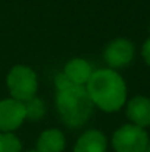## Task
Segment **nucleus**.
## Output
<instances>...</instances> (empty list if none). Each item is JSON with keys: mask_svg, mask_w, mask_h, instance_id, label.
Wrapping results in <instances>:
<instances>
[{"mask_svg": "<svg viewBox=\"0 0 150 152\" xmlns=\"http://www.w3.org/2000/svg\"><path fill=\"white\" fill-rule=\"evenodd\" d=\"M28 152H37V151H28Z\"/></svg>", "mask_w": 150, "mask_h": 152, "instance_id": "16", "label": "nucleus"}, {"mask_svg": "<svg viewBox=\"0 0 150 152\" xmlns=\"http://www.w3.org/2000/svg\"><path fill=\"white\" fill-rule=\"evenodd\" d=\"M24 102L16 99L0 101V132L10 133L16 130L25 120Z\"/></svg>", "mask_w": 150, "mask_h": 152, "instance_id": "5", "label": "nucleus"}, {"mask_svg": "<svg viewBox=\"0 0 150 152\" xmlns=\"http://www.w3.org/2000/svg\"><path fill=\"white\" fill-rule=\"evenodd\" d=\"M141 55H143V59L146 61V64L150 65V37L144 42L143 45V50H141Z\"/></svg>", "mask_w": 150, "mask_h": 152, "instance_id": "14", "label": "nucleus"}, {"mask_svg": "<svg viewBox=\"0 0 150 152\" xmlns=\"http://www.w3.org/2000/svg\"><path fill=\"white\" fill-rule=\"evenodd\" d=\"M74 152H106V137L99 130H88L77 140Z\"/></svg>", "mask_w": 150, "mask_h": 152, "instance_id": "9", "label": "nucleus"}, {"mask_svg": "<svg viewBox=\"0 0 150 152\" xmlns=\"http://www.w3.org/2000/svg\"><path fill=\"white\" fill-rule=\"evenodd\" d=\"M143 152H150V143H149V145H147V146H146V149H144V151H143Z\"/></svg>", "mask_w": 150, "mask_h": 152, "instance_id": "15", "label": "nucleus"}, {"mask_svg": "<svg viewBox=\"0 0 150 152\" xmlns=\"http://www.w3.org/2000/svg\"><path fill=\"white\" fill-rule=\"evenodd\" d=\"M65 149V136L57 129L43 132L37 140V152H62Z\"/></svg>", "mask_w": 150, "mask_h": 152, "instance_id": "10", "label": "nucleus"}, {"mask_svg": "<svg viewBox=\"0 0 150 152\" xmlns=\"http://www.w3.org/2000/svg\"><path fill=\"white\" fill-rule=\"evenodd\" d=\"M86 89L93 105H97L106 112L118 111L127 99L125 81L113 69L93 71Z\"/></svg>", "mask_w": 150, "mask_h": 152, "instance_id": "1", "label": "nucleus"}, {"mask_svg": "<svg viewBox=\"0 0 150 152\" xmlns=\"http://www.w3.org/2000/svg\"><path fill=\"white\" fill-rule=\"evenodd\" d=\"M57 111L63 123L69 127H81L93 112V102L84 86H69L57 92Z\"/></svg>", "mask_w": 150, "mask_h": 152, "instance_id": "2", "label": "nucleus"}, {"mask_svg": "<svg viewBox=\"0 0 150 152\" xmlns=\"http://www.w3.org/2000/svg\"><path fill=\"white\" fill-rule=\"evenodd\" d=\"M128 118L138 127H149L150 126V99L144 96H136L128 102L127 108Z\"/></svg>", "mask_w": 150, "mask_h": 152, "instance_id": "8", "label": "nucleus"}, {"mask_svg": "<svg viewBox=\"0 0 150 152\" xmlns=\"http://www.w3.org/2000/svg\"><path fill=\"white\" fill-rule=\"evenodd\" d=\"M24 108H25V117L30 118V120H34V121L40 120L44 115V112H46V106H44L43 101L36 98V96L28 99V101H25Z\"/></svg>", "mask_w": 150, "mask_h": 152, "instance_id": "11", "label": "nucleus"}, {"mask_svg": "<svg viewBox=\"0 0 150 152\" xmlns=\"http://www.w3.org/2000/svg\"><path fill=\"white\" fill-rule=\"evenodd\" d=\"M54 84H56L57 92H59V90H63V89H66V87H69V86H72V83L69 81V78H68L63 72H60V74L56 75V78H54Z\"/></svg>", "mask_w": 150, "mask_h": 152, "instance_id": "13", "label": "nucleus"}, {"mask_svg": "<svg viewBox=\"0 0 150 152\" xmlns=\"http://www.w3.org/2000/svg\"><path fill=\"white\" fill-rule=\"evenodd\" d=\"M63 74L69 78V81L75 86H84L88 83L91 74H93V68L91 65L81 58H74L71 59L63 69Z\"/></svg>", "mask_w": 150, "mask_h": 152, "instance_id": "7", "label": "nucleus"}, {"mask_svg": "<svg viewBox=\"0 0 150 152\" xmlns=\"http://www.w3.org/2000/svg\"><path fill=\"white\" fill-rule=\"evenodd\" d=\"M112 145L116 152H143L149 145V136L141 127L127 124L115 132Z\"/></svg>", "mask_w": 150, "mask_h": 152, "instance_id": "4", "label": "nucleus"}, {"mask_svg": "<svg viewBox=\"0 0 150 152\" xmlns=\"http://www.w3.org/2000/svg\"><path fill=\"white\" fill-rule=\"evenodd\" d=\"M0 152H21V142L12 133H0Z\"/></svg>", "mask_w": 150, "mask_h": 152, "instance_id": "12", "label": "nucleus"}, {"mask_svg": "<svg viewBox=\"0 0 150 152\" xmlns=\"http://www.w3.org/2000/svg\"><path fill=\"white\" fill-rule=\"evenodd\" d=\"M134 58V46L125 39H116L104 49V61L112 68H121L128 65Z\"/></svg>", "mask_w": 150, "mask_h": 152, "instance_id": "6", "label": "nucleus"}, {"mask_svg": "<svg viewBox=\"0 0 150 152\" xmlns=\"http://www.w3.org/2000/svg\"><path fill=\"white\" fill-rule=\"evenodd\" d=\"M7 89L13 99L25 102L36 96L37 92V75L36 72L25 65H16L10 69L6 78Z\"/></svg>", "mask_w": 150, "mask_h": 152, "instance_id": "3", "label": "nucleus"}]
</instances>
